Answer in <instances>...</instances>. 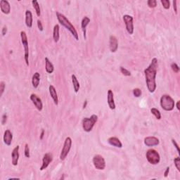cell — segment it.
Wrapping results in <instances>:
<instances>
[{
  "instance_id": "cell-1",
  "label": "cell",
  "mask_w": 180,
  "mask_h": 180,
  "mask_svg": "<svg viewBox=\"0 0 180 180\" xmlns=\"http://www.w3.org/2000/svg\"><path fill=\"white\" fill-rule=\"evenodd\" d=\"M158 66V59L156 58H153L148 67L144 70L146 86H147L148 90L150 93H153L156 89V75H157Z\"/></svg>"
},
{
  "instance_id": "cell-2",
  "label": "cell",
  "mask_w": 180,
  "mask_h": 180,
  "mask_svg": "<svg viewBox=\"0 0 180 180\" xmlns=\"http://www.w3.org/2000/svg\"><path fill=\"white\" fill-rule=\"evenodd\" d=\"M56 17H57V19L58 22L60 23V24L63 25V27H65L67 29L71 34H72V35L74 37L75 39L78 41L79 40L78 32H77L76 29L75 28V27L73 26L72 23L70 22L69 20L63 14H60L59 12H56Z\"/></svg>"
},
{
  "instance_id": "cell-3",
  "label": "cell",
  "mask_w": 180,
  "mask_h": 180,
  "mask_svg": "<svg viewBox=\"0 0 180 180\" xmlns=\"http://www.w3.org/2000/svg\"><path fill=\"white\" fill-rule=\"evenodd\" d=\"M161 106L163 110L166 111H171L174 108V101L170 95L164 94L161 96Z\"/></svg>"
},
{
  "instance_id": "cell-4",
  "label": "cell",
  "mask_w": 180,
  "mask_h": 180,
  "mask_svg": "<svg viewBox=\"0 0 180 180\" xmlns=\"http://www.w3.org/2000/svg\"><path fill=\"white\" fill-rule=\"evenodd\" d=\"M97 120H98V116L95 114H93L90 117H84L82 122L84 131L86 132H91Z\"/></svg>"
},
{
  "instance_id": "cell-5",
  "label": "cell",
  "mask_w": 180,
  "mask_h": 180,
  "mask_svg": "<svg viewBox=\"0 0 180 180\" xmlns=\"http://www.w3.org/2000/svg\"><path fill=\"white\" fill-rule=\"evenodd\" d=\"M148 162L151 165H157L161 161V156L155 149H149L146 154Z\"/></svg>"
},
{
  "instance_id": "cell-6",
  "label": "cell",
  "mask_w": 180,
  "mask_h": 180,
  "mask_svg": "<svg viewBox=\"0 0 180 180\" xmlns=\"http://www.w3.org/2000/svg\"><path fill=\"white\" fill-rule=\"evenodd\" d=\"M71 146H72V139L71 137H67L64 141V144L62 148L61 152L60 154V161H64L67 157L68 154L69 153L71 150Z\"/></svg>"
},
{
  "instance_id": "cell-7",
  "label": "cell",
  "mask_w": 180,
  "mask_h": 180,
  "mask_svg": "<svg viewBox=\"0 0 180 180\" xmlns=\"http://www.w3.org/2000/svg\"><path fill=\"white\" fill-rule=\"evenodd\" d=\"M21 42L23 44V47H24V59L25 61L26 65L28 66H29V47H28V42H27V37L26 35V32L25 31H21Z\"/></svg>"
},
{
  "instance_id": "cell-8",
  "label": "cell",
  "mask_w": 180,
  "mask_h": 180,
  "mask_svg": "<svg viewBox=\"0 0 180 180\" xmlns=\"http://www.w3.org/2000/svg\"><path fill=\"white\" fill-rule=\"evenodd\" d=\"M92 162L95 168L99 170H103L106 168V161L101 155H95L93 157Z\"/></svg>"
},
{
  "instance_id": "cell-9",
  "label": "cell",
  "mask_w": 180,
  "mask_h": 180,
  "mask_svg": "<svg viewBox=\"0 0 180 180\" xmlns=\"http://www.w3.org/2000/svg\"><path fill=\"white\" fill-rule=\"evenodd\" d=\"M123 21L125 24L126 30L130 35H132L134 32V23L133 17L130 15L123 16Z\"/></svg>"
},
{
  "instance_id": "cell-10",
  "label": "cell",
  "mask_w": 180,
  "mask_h": 180,
  "mask_svg": "<svg viewBox=\"0 0 180 180\" xmlns=\"http://www.w3.org/2000/svg\"><path fill=\"white\" fill-rule=\"evenodd\" d=\"M52 161H53L52 154H51L50 153H45L43 156V158H42V166L40 167V170L42 171V170L47 169V167L49 165V164L52 162Z\"/></svg>"
},
{
  "instance_id": "cell-11",
  "label": "cell",
  "mask_w": 180,
  "mask_h": 180,
  "mask_svg": "<svg viewBox=\"0 0 180 180\" xmlns=\"http://www.w3.org/2000/svg\"><path fill=\"white\" fill-rule=\"evenodd\" d=\"M30 100L32 101V102L33 103V104L35 106L37 109L39 111H41L42 108H43V104H42L41 99H40L37 95L35 94H32L30 95Z\"/></svg>"
},
{
  "instance_id": "cell-12",
  "label": "cell",
  "mask_w": 180,
  "mask_h": 180,
  "mask_svg": "<svg viewBox=\"0 0 180 180\" xmlns=\"http://www.w3.org/2000/svg\"><path fill=\"white\" fill-rule=\"evenodd\" d=\"M144 144L146 146L150 147V146H158L159 144V139L156 137H147L144 139Z\"/></svg>"
},
{
  "instance_id": "cell-13",
  "label": "cell",
  "mask_w": 180,
  "mask_h": 180,
  "mask_svg": "<svg viewBox=\"0 0 180 180\" xmlns=\"http://www.w3.org/2000/svg\"><path fill=\"white\" fill-rule=\"evenodd\" d=\"M0 9L3 14L8 15L11 12V6L8 1L6 0H1L0 1Z\"/></svg>"
},
{
  "instance_id": "cell-14",
  "label": "cell",
  "mask_w": 180,
  "mask_h": 180,
  "mask_svg": "<svg viewBox=\"0 0 180 180\" xmlns=\"http://www.w3.org/2000/svg\"><path fill=\"white\" fill-rule=\"evenodd\" d=\"M19 148L20 146H16L15 148H14L12 150V163L13 165H14V166H16V165H18V159H19Z\"/></svg>"
},
{
  "instance_id": "cell-15",
  "label": "cell",
  "mask_w": 180,
  "mask_h": 180,
  "mask_svg": "<svg viewBox=\"0 0 180 180\" xmlns=\"http://www.w3.org/2000/svg\"><path fill=\"white\" fill-rule=\"evenodd\" d=\"M109 47L111 52L114 53L117 50L118 48V42L117 38L115 36L111 35L109 38Z\"/></svg>"
},
{
  "instance_id": "cell-16",
  "label": "cell",
  "mask_w": 180,
  "mask_h": 180,
  "mask_svg": "<svg viewBox=\"0 0 180 180\" xmlns=\"http://www.w3.org/2000/svg\"><path fill=\"white\" fill-rule=\"evenodd\" d=\"M107 102L109 108L111 110H115V104L114 101V95H113V91L111 89H109L107 93Z\"/></svg>"
},
{
  "instance_id": "cell-17",
  "label": "cell",
  "mask_w": 180,
  "mask_h": 180,
  "mask_svg": "<svg viewBox=\"0 0 180 180\" xmlns=\"http://www.w3.org/2000/svg\"><path fill=\"white\" fill-rule=\"evenodd\" d=\"M4 142L6 146H10L12 144L13 139V134L9 130H6L4 134Z\"/></svg>"
},
{
  "instance_id": "cell-18",
  "label": "cell",
  "mask_w": 180,
  "mask_h": 180,
  "mask_svg": "<svg viewBox=\"0 0 180 180\" xmlns=\"http://www.w3.org/2000/svg\"><path fill=\"white\" fill-rule=\"evenodd\" d=\"M49 94H50V96L52 98L53 101H54L55 105L57 106L58 104V94L56 92V90L55 89V87L53 85H50L49 87Z\"/></svg>"
},
{
  "instance_id": "cell-19",
  "label": "cell",
  "mask_w": 180,
  "mask_h": 180,
  "mask_svg": "<svg viewBox=\"0 0 180 180\" xmlns=\"http://www.w3.org/2000/svg\"><path fill=\"white\" fill-rule=\"evenodd\" d=\"M108 142L110 145H111V146H115V147H117V148L122 147V144L121 143L120 139H119L118 138H117V137H110V138L108 139Z\"/></svg>"
},
{
  "instance_id": "cell-20",
  "label": "cell",
  "mask_w": 180,
  "mask_h": 180,
  "mask_svg": "<svg viewBox=\"0 0 180 180\" xmlns=\"http://www.w3.org/2000/svg\"><path fill=\"white\" fill-rule=\"evenodd\" d=\"M89 23H90V19H89V18L87 17V16H84V17L82 18V22H81V27H82V32H83V36L84 37V40L86 39L87 27V25H89Z\"/></svg>"
},
{
  "instance_id": "cell-21",
  "label": "cell",
  "mask_w": 180,
  "mask_h": 180,
  "mask_svg": "<svg viewBox=\"0 0 180 180\" xmlns=\"http://www.w3.org/2000/svg\"><path fill=\"white\" fill-rule=\"evenodd\" d=\"M32 14L30 11L27 10L25 12V25L27 27L30 28L32 26Z\"/></svg>"
},
{
  "instance_id": "cell-22",
  "label": "cell",
  "mask_w": 180,
  "mask_h": 180,
  "mask_svg": "<svg viewBox=\"0 0 180 180\" xmlns=\"http://www.w3.org/2000/svg\"><path fill=\"white\" fill-rule=\"evenodd\" d=\"M40 74L38 72H36L34 73V75H32V87L35 89H37L38 87L40 84Z\"/></svg>"
},
{
  "instance_id": "cell-23",
  "label": "cell",
  "mask_w": 180,
  "mask_h": 180,
  "mask_svg": "<svg viewBox=\"0 0 180 180\" xmlns=\"http://www.w3.org/2000/svg\"><path fill=\"white\" fill-rule=\"evenodd\" d=\"M45 69L47 73L51 74L54 71V67L52 63L49 60L48 58H45Z\"/></svg>"
},
{
  "instance_id": "cell-24",
  "label": "cell",
  "mask_w": 180,
  "mask_h": 180,
  "mask_svg": "<svg viewBox=\"0 0 180 180\" xmlns=\"http://www.w3.org/2000/svg\"><path fill=\"white\" fill-rule=\"evenodd\" d=\"M59 25L58 24L55 25L54 27V30H53V39H54V42H58L60 38V35H59Z\"/></svg>"
},
{
  "instance_id": "cell-25",
  "label": "cell",
  "mask_w": 180,
  "mask_h": 180,
  "mask_svg": "<svg viewBox=\"0 0 180 180\" xmlns=\"http://www.w3.org/2000/svg\"><path fill=\"white\" fill-rule=\"evenodd\" d=\"M71 78H72V82L73 84V88H74V91L75 93H78L79 91V89H80V83H79L78 78H77V77L75 76V75H72V76H71Z\"/></svg>"
},
{
  "instance_id": "cell-26",
  "label": "cell",
  "mask_w": 180,
  "mask_h": 180,
  "mask_svg": "<svg viewBox=\"0 0 180 180\" xmlns=\"http://www.w3.org/2000/svg\"><path fill=\"white\" fill-rule=\"evenodd\" d=\"M32 4L33 8H34L35 10L37 16L38 17H40V15H41V10H40L39 3H38L37 1L34 0V1H32Z\"/></svg>"
},
{
  "instance_id": "cell-27",
  "label": "cell",
  "mask_w": 180,
  "mask_h": 180,
  "mask_svg": "<svg viewBox=\"0 0 180 180\" xmlns=\"http://www.w3.org/2000/svg\"><path fill=\"white\" fill-rule=\"evenodd\" d=\"M150 112H151L152 114H153L154 116L156 117V119H158V120H161V114L157 108H151V109H150Z\"/></svg>"
},
{
  "instance_id": "cell-28",
  "label": "cell",
  "mask_w": 180,
  "mask_h": 180,
  "mask_svg": "<svg viewBox=\"0 0 180 180\" xmlns=\"http://www.w3.org/2000/svg\"><path fill=\"white\" fill-rule=\"evenodd\" d=\"M147 5L149 8H156V6H157V1L156 0H148L147 1Z\"/></svg>"
},
{
  "instance_id": "cell-29",
  "label": "cell",
  "mask_w": 180,
  "mask_h": 180,
  "mask_svg": "<svg viewBox=\"0 0 180 180\" xmlns=\"http://www.w3.org/2000/svg\"><path fill=\"white\" fill-rule=\"evenodd\" d=\"M161 4L165 9H169L170 7V1L168 0H161Z\"/></svg>"
},
{
  "instance_id": "cell-30",
  "label": "cell",
  "mask_w": 180,
  "mask_h": 180,
  "mask_svg": "<svg viewBox=\"0 0 180 180\" xmlns=\"http://www.w3.org/2000/svg\"><path fill=\"white\" fill-rule=\"evenodd\" d=\"M120 72L122 73V75H124L125 76H130L131 75V73L128 70H127L126 68H123L121 66V67L120 68Z\"/></svg>"
},
{
  "instance_id": "cell-31",
  "label": "cell",
  "mask_w": 180,
  "mask_h": 180,
  "mask_svg": "<svg viewBox=\"0 0 180 180\" xmlns=\"http://www.w3.org/2000/svg\"><path fill=\"white\" fill-rule=\"evenodd\" d=\"M174 165H175L176 168L177 169L178 171L180 172V158H179V157H177L176 158H174Z\"/></svg>"
},
{
  "instance_id": "cell-32",
  "label": "cell",
  "mask_w": 180,
  "mask_h": 180,
  "mask_svg": "<svg viewBox=\"0 0 180 180\" xmlns=\"http://www.w3.org/2000/svg\"><path fill=\"white\" fill-rule=\"evenodd\" d=\"M133 94L135 97H140L141 95V91L140 89L139 88H135V89H133Z\"/></svg>"
},
{
  "instance_id": "cell-33",
  "label": "cell",
  "mask_w": 180,
  "mask_h": 180,
  "mask_svg": "<svg viewBox=\"0 0 180 180\" xmlns=\"http://www.w3.org/2000/svg\"><path fill=\"white\" fill-rule=\"evenodd\" d=\"M24 154H25V156L26 158H30V148H29V146L28 144H25V149H24Z\"/></svg>"
},
{
  "instance_id": "cell-34",
  "label": "cell",
  "mask_w": 180,
  "mask_h": 180,
  "mask_svg": "<svg viewBox=\"0 0 180 180\" xmlns=\"http://www.w3.org/2000/svg\"><path fill=\"white\" fill-rule=\"evenodd\" d=\"M171 68L174 73H177L179 72V67L178 66L177 63H172L171 64Z\"/></svg>"
},
{
  "instance_id": "cell-35",
  "label": "cell",
  "mask_w": 180,
  "mask_h": 180,
  "mask_svg": "<svg viewBox=\"0 0 180 180\" xmlns=\"http://www.w3.org/2000/svg\"><path fill=\"white\" fill-rule=\"evenodd\" d=\"M5 87H6V84H5L4 82H0V90H1V96L3 94L4 91Z\"/></svg>"
},
{
  "instance_id": "cell-36",
  "label": "cell",
  "mask_w": 180,
  "mask_h": 180,
  "mask_svg": "<svg viewBox=\"0 0 180 180\" xmlns=\"http://www.w3.org/2000/svg\"><path fill=\"white\" fill-rule=\"evenodd\" d=\"M172 144H173V145L174 146H175V148H177V152H178V153H180V152H179V145L177 144V141H176L175 140H174V139H172Z\"/></svg>"
},
{
  "instance_id": "cell-37",
  "label": "cell",
  "mask_w": 180,
  "mask_h": 180,
  "mask_svg": "<svg viewBox=\"0 0 180 180\" xmlns=\"http://www.w3.org/2000/svg\"><path fill=\"white\" fill-rule=\"evenodd\" d=\"M6 120H7V115L6 113H4V114L2 115V119H1V124H2V125H4L6 122Z\"/></svg>"
},
{
  "instance_id": "cell-38",
  "label": "cell",
  "mask_w": 180,
  "mask_h": 180,
  "mask_svg": "<svg viewBox=\"0 0 180 180\" xmlns=\"http://www.w3.org/2000/svg\"><path fill=\"white\" fill-rule=\"evenodd\" d=\"M37 27L40 31H43V25H42V22L40 20H37Z\"/></svg>"
},
{
  "instance_id": "cell-39",
  "label": "cell",
  "mask_w": 180,
  "mask_h": 180,
  "mask_svg": "<svg viewBox=\"0 0 180 180\" xmlns=\"http://www.w3.org/2000/svg\"><path fill=\"white\" fill-rule=\"evenodd\" d=\"M172 3H173V8L174 10V12H175V14H177V1H176V0H174L173 1H172Z\"/></svg>"
},
{
  "instance_id": "cell-40",
  "label": "cell",
  "mask_w": 180,
  "mask_h": 180,
  "mask_svg": "<svg viewBox=\"0 0 180 180\" xmlns=\"http://www.w3.org/2000/svg\"><path fill=\"white\" fill-rule=\"evenodd\" d=\"M6 32H7V27L6 26V25H4V26L3 27L2 30H1V34H2L3 36H5V35L6 34Z\"/></svg>"
},
{
  "instance_id": "cell-41",
  "label": "cell",
  "mask_w": 180,
  "mask_h": 180,
  "mask_svg": "<svg viewBox=\"0 0 180 180\" xmlns=\"http://www.w3.org/2000/svg\"><path fill=\"white\" fill-rule=\"evenodd\" d=\"M169 171H170V168H169V167H168V168H166V170H165V172H164V177H168V174H169Z\"/></svg>"
},
{
  "instance_id": "cell-42",
  "label": "cell",
  "mask_w": 180,
  "mask_h": 180,
  "mask_svg": "<svg viewBox=\"0 0 180 180\" xmlns=\"http://www.w3.org/2000/svg\"><path fill=\"white\" fill-rule=\"evenodd\" d=\"M179 103H180L179 101H178V102H177V104H176V106H177V110H178V111H179V110H180V107H179Z\"/></svg>"
},
{
  "instance_id": "cell-43",
  "label": "cell",
  "mask_w": 180,
  "mask_h": 180,
  "mask_svg": "<svg viewBox=\"0 0 180 180\" xmlns=\"http://www.w3.org/2000/svg\"><path fill=\"white\" fill-rule=\"evenodd\" d=\"M44 135H45V130H42V133H41V136H40V139H43Z\"/></svg>"
},
{
  "instance_id": "cell-44",
  "label": "cell",
  "mask_w": 180,
  "mask_h": 180,
  "mask_svg": "<svg viewBox=\"0 0 180 180\" xmlns=\"http://www.w3.org/2000/svg\"><path fill=\"white\" fill-rule=\"evenodd\" d=\"M87 101L85 100V101H84V103L83 108H86V106H87Z\"/></svg>"
}]
</instances>
